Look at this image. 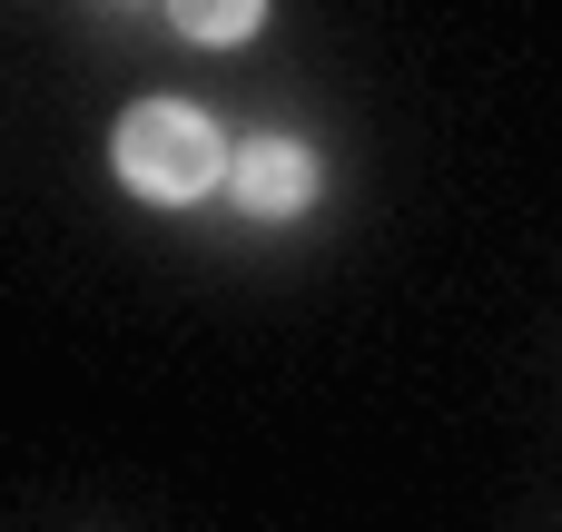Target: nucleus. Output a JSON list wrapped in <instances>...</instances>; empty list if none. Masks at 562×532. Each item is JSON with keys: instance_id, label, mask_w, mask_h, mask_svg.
Returning a JSON list of instances; mask_svg holds the SVG:
<instances>
[{"instance_id": "nucleus-2", "label": "nucleus", "mask_w": 562, "mask_h": 532, "mask_svg": "<svg viewBox=\"0 0 562 532\" xmlns=\"http://www.w3.org/2000/svg\"><path fill=\"white\" fill-rule=\"evenodd\" d=\"M316 197V158L296 138H247L237 148V217H306Z\"/></svg>"}, {"instance_id": "nucleus-3", "label": "nucleus", "mask_w": 562, "mask_h": 532, "mask_svg": "<svg viewBox=\"0 0 562 532\" xmlns=\"http://www.w3.org/2000/svg\"><path fill=\"white\" fill-rule=\"evenodd\" d=\"M168 20H178L188 39H207V49H227V39H247V30L267 20V0H168Z\"/></svg>"}, {"instance_id": "nucleus-1", "label": "nucleus", "mask_w": 562, "mask_h": 532, "mask_svg": "<svg viewBox=\"0 0 562 532\" xmlns=\"http://www.w3.org/2000/svg\"><path fill=\"white\" fill-rule=\"evenodd\" d=\"M217 168H227V138H217L207 109H188V99H138V109L119 118V178H128L138 197L188 207V197L217 188Z\"/></svg>"}]
</instances>
